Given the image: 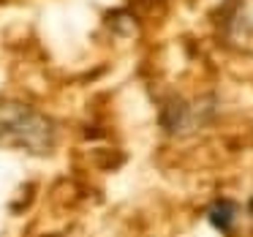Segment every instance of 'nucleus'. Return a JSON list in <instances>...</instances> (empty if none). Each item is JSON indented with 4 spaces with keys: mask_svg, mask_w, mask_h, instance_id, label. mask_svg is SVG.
<instances>
[{
    "mask_svg": "<svg viewBox=\"0 0 253 237\" xmlns=\"http://www.w3.org/2000/svg\"><path fill=\"white\" fill-rule=\"evenodd\" d=\"M0 147L46 155L55 147V126L33 106L0 101Z\"/></svg>",
    "mask_w": 253,
    "mask_h": 237,
    "instance_id": "1",
    "label": "nucleus"
},
{
    "mask_svg": "<svg viewBox=\"0 0 253 237\" xmlns=\"http://www.w3.org/2000/svg\"><path fill=\"white\" fill-rule=\"evenodd\" d=\"M207 221L220 232H229L237 221V204L231 199H218L215 204H210L207 210Z\"/></svg>",
    "mask_w": 253,
    "mask_h": 237,
    "instance_id": "2",
    "label": "nucleus"
}]
</instances>
